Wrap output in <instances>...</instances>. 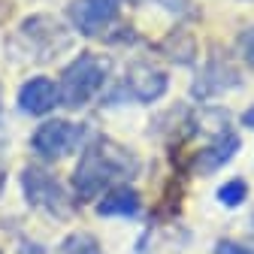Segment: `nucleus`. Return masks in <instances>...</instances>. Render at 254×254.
<instances>
[{
  "label": "nucleus",
  "instance_id": "obj_1",
  "mask_svg": "<svg viewBox=\"0 0 254 254\" xmlns=\"http://www.w3.org/2000/svg\"><path fill=\"white\" fill-rule=\"evenodd\" d=\"M136 170H139V161L130 154V148H124L112 139H94L91 145H85L73 170V190L82 203L97 200L103 194V188H109L115 179L136 176Z\"/></svg>",
  "mask_w": 254,
  "mask_h": 254
},
{
  "label": "nucleus",
  "instance_id": "obj_2",
  "mask_svg": "<svg viewBox=\"0 0 254 254\" xmlns=\"http://www.w3.org/2000/svg\"><path fill=\"white\" fill-rule=\"evenodd\" d=\"M112 70V61L97 55V52H79L61 73L58 91H61V106L67 109H79L85 106L94 94H97Z\"/></svg>",
  "mask_w": 254,
  "mask_h": 254
},
{
  "label": "nucleus",
  "instance_id": "obj_3",
  "mask_svg": "<svg viewBox=\"0 0 254 254\" xmlns=\"http://www.w3.org/2000/svg\"><path fill=\"white\" fill-rule=\"evenodd\" d=\"M12 46H21V52L34 61H52L61 52L73 49V34L55 15L37 12V15H30L18 24Z\"/></svg>",
  "mask_w": 254,
  "mask_h": 254
},
{
  "label": "nucleus",
  "instance_id": "obj_4",
  "mask_svg": "<svg viewBox=\"0 0 254 254\" xmlns=\"http://www.w3.org/2000/svg\"><path fill=\"white\" fill-rule=\"evenodd\" d=\"M88 136V127L85 124H73L67 118H52L43 121L34 136H30V148H34L43 161H61V157L73 154Z\"/></svg>",
  "mask_w": 254,
  "mask_h": 254
},
{
  "label": "nucleus",
  "instance_id": "obj_5",
  "mask_svg": "<svg viewBox=\"0 0 254 254\" xmlns=\"http://www.w3.org/2000/svg\"><path fill=\"white\" fill-rule=\"evenodd\" d=\"M170 88V79L161 67H154V64H145V61H133L130 67H127L121 85L109 94V103L127 97V100H136V103H154L161 100Z\"/></svg>",
  "mask_w": 254,
  "mask_h": 254
},
{
  "label": "nucleus",
  "instance_id": "obj_6",
  "mask_svg": "<svg viewBox=\"0 0 254 254\" xmlns=\"http://www.w3.org/2000/svg\"><path fill=\"white\" fill-rule=\"evenodd\" d=\"M21 190L30 206H37L55 218H67L70 215V200H67V190H64V185L46 173L43 167H24L21 173Z\"/></svg>",
  "mask_w": 254,
  "mask_h": 254
},
{
  "label": "nucleus",
  "instance_id": "obj_7",
  "mask_svg": "<svg viewBox=\"0 0 254 254\" xmlns=\"http://www.w3.org/2000/svg\"><path fill=\"white\" fill-rule=\"evenodd\" d=\"M121 0H70L67 18L82 37H103L118 21Z\"/></svg>",
  "mask_w": 254,
  "mask_h": 254
},
{
  "label": "nucleus",
  "instance_id": "obj_8",
  "mask_svg": "<svg viewBox=\"0 0 254 254\" xmlns=\"http://www.w3.org/2000/svg\"><path fill=\"white\" fill-rule=\"evenodd\" d=\"M61 103V91L58 82L49 76H30L18 88V109L24 115H49Z\"/></svg>",
  "mask_w": 254,
  "mask_h": 254
},
{
  "label": "nucleus",
  "instance_id": "obj_9",
  "mask_svg": "<svg viewBox=\"0 0 254 254\" xmlns=\"http://www.w3.org/2000/svg\"><path fill=\"white\" fill-rule=\"evenodd\" d=\"M239 133L233 130V127H221V130H215V139L206 145V148H200L197 151V157H194V170L197 173H215V170H221L230 157L239 151Z\"/></svg>",
  "mask_w": 254,
  "mask_h": 254
},
{
  "label": "nucleus",
  "instance_id": "obj_10",
  "mask_svg": "<svg viewBox=\"0 0 254 254\" xmlns=\"http://www.w3.org/2000/svg\"><path fill=\"white\" fill-rule=\"evenodd\" d=\"M236 85H239V73L230 67V61L212 58L206 67H203L200 79L194 82V97L206 100V97H215V94L230 91V88H236Z\"/></svg>",
  "mask_w": 254,
  "mask_h": 254
},
{
  "label": "nucleus",
  "instance_id": "obj_11",
  "mask_svg": "<svg viewBox=\"0 0 254 254\" xmlns=\"http://www.w3.org/2000/svg\"><path fill=\"white\" fill-rule=\"evenodd\" d=\"M142 209V197L139 190L130 188V185H118V188H109L103 200L97 203V212L106 215V218H136Z\"/></svg>",
  "mask_w": 254,
  "mask_h": 254
},
{
  "label": "nucleus",
  "instance_id": "obj_12",
  "mask_svg": "<svg viewBox=\"0 0 254 254\" xmlns=\"http://www.w3.org/2000/svg\"><path fill=\"white\" fill-rule=\"evenodd\" d=\"M161 52L170 58V61H179V64H190L197 55L194 49V37L185 34V30H173V34L161 43Z\"/></svg>",
  "mask_w": 254,
  "mask_h": 254
},
{
  "label": "nucleus",
  "instance_id": "obj_13",
  "mask_svg": "<svg viewBox=\"0 0 254 254\" xmlns=\"http://www.w3.org/2000/svg\"><path fill=\"white\" fill-rule=\"evenodd\" d=\"M61 254H103V248L91 233H70L61 245Z\"/></svg>",
  "mask_w": 254,
  "mask_h": 254
},
{
  "label": "nucleus",
  "instance_id": "obj_14",
  "mask_svg": "<svg viewBox=\"0 0 254 254\" xmlns=\"http://www.w3.org/2000/svg\"><path fill=\"white\" fill-rule=\"evenodd\" d=\"M218 200L224 203V206H230V209L242 206V200H248V182H245V179H230V182H224V185L218 188Z\"/></svg>",
  "mask_w": 254,
  "mask_h": 254
},
{
  "label": "nucleus",
  "instance_id": "obj_15",
  "mask_svg": "<svg viewBox=\"0 0 254 254\" xmlns=\"http://www.w3.org/2000/svg\"><path fill=\"white\" fill-rule=\"evenodd\" d=\"M130 3H139V0H130ZM151 3L164 6V9H167V12H173L176 18H194V15H197L194 0H151Z\"/></svg>",
  "mask_w": 254,
  "mask_h": 254
},
{
  "label": "nucleus",
  "instance_id": "obj_16",
  "mask_svg": "<svg viewBox=\"0 0 254 254\" xmlns=\"http://www.w3.org/2000/svg\"><path fill=\"white\" fill-rule=\"evenodd\" d=\"M239 55L245 58V64L254 70V27L242 30V37H239Z\"/></svg>",
  "mask_w": 254,
  "mask_h": 254
},
{
  "label": "nucleus",
  "instance_id": "obj_17",
  "mask_svg": "<svg viewBox=\"0 0 254 254\" xmlns=\"http://www.w3.org/2000/svg\"><path fill=\"white\" fill-rule=\"evenodd\" d=\"M215 254H254V245H245L236 239H221L215 245Z\"/></svg>",
  "mask_w": 254,
  "mask_h": 254
},
{
  "label": "nucleus",
  "instance_id": "obj_18",
  "mask_svg": "<svg viewBox=\"0 0 254 254\" xmlns=\"http://www.w3.org/2000/svg\"><path fill=\"white\" fill-rule=\"evenodd\" d=\"M242 124H245V127H251V130H254V106L242 112Z\"/></svg>",
  "mask_w": 254,
  "mask_h": 254
}]
</instances>
